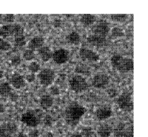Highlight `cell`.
Returning <instances> with one entry per match:
<instances>
[{
    "label": "cell",
    "mask_w": 148,
    "mask_h": 137,
    "mask_svg": "<svg viewBox=\"0 0 148 137\" xmlns=\"http://www.w3.org/2000/svg\"><path fill=\"white\" fill-rule=\"evenodd\" d=\"M9 97H10V98L12 101H16L18 98L17 94L14 92H11V93L9 94Z\"/></svg>",
    "instance_id": "37"
},
{
    "label": "cell",
    "mask_w": 148,
    "mask_h": 137,
    "mask_svg": "<svg viewBox=\"0 0 148 137\" xmlns=\"http://www.w3.org/2000/svg\"><path fill=\"white\" fill-rule=\"evenodd\" d=\"M53 98L50 95L44 94L40 98V106L43 109H47L50 108L53 105Z\"/></svg>",
    "instance_id": "17"
},
{
    "label": "cell",
    "mask_w": 148,
    "mask_h": 137,
    "mask_svg": "<svg viewBox=\"0 0 148 137\" xmlns=\"http://www.w3.org/2000/svg\"><path fill=\"white\" fill-rule=\"evenodd\" d=\"M15 20V17L14 14H5L3 17V21L5 22H8L9 24H12L14 22Z\"/></svg>",
    "instance_id": "29"
},
{
    "label": "cell",
    "mask_w": 148,
    "mask_h": 137,
    "mask_svg": "<svg viewBox=\"0 0 148 137\" xmlns=\"http://www.w3.org/2000/svg\"><path fill=\"white\" fill-rule=\"evenodd\" d=\"M12 92V87L8 82H4L0 83V96L8 97Z\"/></svg>",
    "instance_id": "21"
},
{
    "label": "cell",
    "mask_w": 148,
    "mask_h": 137,
    "mask_svg": "<svg viewBox=\"0 0 148 137\" xmlns=\"http://www.w3.org/2000/svg\"><path fill=\"white\" fill-rule=\"evenodd\" d=\"M88 137H91V136H88Z\"/></svg>",
    "instance_id": "44"
},
{
    "label": "cell",
    "mask_w": 148,
    "mask_h": 137,
    "mask_svg": "<svg viewBox=\"0 0 148 137\" xmlns=\"http://www.w3.org/2000/svg\"><path fill=\"white\" fill-rule=\"evenodd\" d=\"M17 130V126L14 123H3L0 124V137H12Z\"/></svg>",
    "instance_id": "10"
},
{
    "label": "cell",
    "mask_w": 148,
    "mask_h": 137,
    "mask_svg": "<svg viewBox=\"0 0 148 137\" xmlns=\"http://www.w3.org/2000/svg\"><path fill=\"white\" fill-rule=\"evenodd\" d=\"M61 22L60 20L56 19L54 21V26L56 27H58L61 25Z\"/></svg>",
    "instance_id": "38"
},
{
    "label": "cell",
    "mask_w": 148,
    "mask_h": 137,
    "mask_svg": "<svg viewBox=\"0 0 148 137\" xmlns=\"http://www.w3.org/2000/svg\"><path fill=\"white\" fill-rule=\"evenodd\" d=\"M79 54L83 61L97 62L100 59L99 55L96 52L87 48H80Z\"/></svg>",
    "instance_id": "11"
},
{
    "label": "cell",
    "mask_w": 148,
    "mask_h": 137,
    "mask_svg": "<svg viewBox=\"0 0 148 137\" xmlns=\"http://www.w3.org/2000/svg\"><path fill=\"white\" fill-rule=\"evenodd\" d=\"M23 33L24 28L18 24H8L0 27V36L3 39L12 36L14 37Z\"/></svg>",
    "instance_id": "5"
},
{
    "label": "cell",
    "mask_w": 148,
    "mask_h": 137,
    "mask_svg": "<svg viewBox=\"0 0 148 137\" xmlns=\"http://www.w3.org/2000/svg\"><path fill=\"white\" fill-rule=\"evenodd\" d=\"M10 82L12 86L15 89H18L25 85V81L24 77L18 73H14L10 77Z\"/></svg>",
    "instance_id": "13"
},
{
    "label": "cell",
    "mask_w": 148,
    "mask_h": 137,
    "mask_svg": "<svg viewBox=\"0 0 148 137\" xmlns=\"http://www.w3.org/2000/svg\"><path fill=\"white\" fill-rule=\"evenodd\" d=\"M70 137H82V135L79 133H74L72 134Z\"/></svg>",
    "instance_id": "39"
},
{
    "label": "cell",
    "mask_w": 148,
    "mask_h": 137,
    "mask_svg": "<svg viewBox=\"0 0 148 137\" xmlns=\"http://www.w3.org/2000/svg\"><path fill=\"white\" fill-rule=\"evenodd\" d=\"M96 117L99 120H105L110 117L112 115L111 108L107 106H103L98 108L95 113Z\"/></svg>",
    "instance_id": "14"
},
{
    "label": "cell",
    "mask_w": 148,
    "mask_h": 137,
    "mask_svg": "<svg viewBox=\"0 0 148 137\" xmlns=\"http://www.w3.org/2000/svg\"><path fill=\"white\" fill-rule=\"evenodd\" d=\"M49 91L51 94L53 96H57L60 94V90L57 86H51L49 88Z\"/></svg>",
    "instance_id": "33"
},
{
    "label": "cell",
    "mask_w": 148,
    "mask_h": 137,
    "mask_svg": "<svg viewBox=\"0 0 148 137\" xmlns=\"http://www.w3.org/2000/svg\"><path fill=\"white\" fill-rule=\"evenodd\" d=\"M126 124L123 123H120L114 130V134L117 137H123L124 131L126 128Z\"/></svg>",
    "instance_id": "22"
},
{
    "label": "cell",
    "mask_w": 148,
    "mask_h": 137,
    "mask_svg": "<svg viewBox=\"0 0 148 137\" xmlns=\"http://www.w3.org/2000/svg\"><path fill=\"white\" fill-rule=\"evenodd\" d=\"M86 112V108L79 102H71L65 109V120L68 124L71 126H76Z\"/></svg>",
    "instance_id": "2"
},
{
    "label": "cell",
    "mask_w": 148,
    "mask_h": 137,
    "mask_svg": "<svg viewBox=\"0 0 148 137\" xmlns=\"http://www.w3.org/2000/svg\"><path fill=\"white\" fill-rule=\"evenodd\" d=\"M108 93L109 94V96H110V97H114L117 95V91H116L115 89H109V90L108 91Z\"/></svg>",
    "instance_id": "36"
},
{
    "label": "cell",
    "mask_w": 148,
    "mask_h": 137,
    "mask_svg": "<svg viewBox=\"0 0 148 137\" xmlns=\"http://www.w3.org/2000/svg\"><path fill=\"white\" fill-rule=\"evenodd\" d=\"M5 111V107L3 105L0 104V113H2Z\"/></svg>",
    "instance_id": "41"
},
{
    "label": "cell",
    "mask_w": 148,
    "mask_h": 137,
    "mask_svg": "<svg viewBox=\"0 0 148 137\" xmlns=\"http://www.w3.org/2000/svg\"><path fill=\"white\" fill-rule=\"evenodd\" d=\"M45 43L44 39L39 36H36L32 37L28 43V48L29 50L35 51L38 50L43 46Z\"/></svg>",
    "instance_id": "15"
},
{
    "label": "cell",
    "mask_w": 148,
    "mask_h": 137,
    "mask_svg": "<svg viewBox=\"0 0 148 137\" xmlns=\"http://www.w3.org/2000/svg\"><path fill=\"white\" fill-rule=\"evenodd\" d=\"M35 75L33 73H30V74H27L26 76H25V80L29 82V83H31V82H32L35 81Z\"/></svg>",
    "instance_id": "34"
},
{
    "label": "cell",
    "mask_w": 148,
    "mask_h": 137,
    "mask_svg": "<svg viewBox=\"0 0 148 137\" xmlns=\"http://www.w3.org/2000/svg\"><path fill=\"white\" fill-rule=\"evenodd\" d=\"M35 56V54L34 51L27 49L25 50L23 54V58L27 61H31L33 59H34Z\"/></svg>",
    "instance_id": "25"
},
{
    "label": "cell",
    "mask_w": 148,
    "mask_h": 137,
    "mask_svg": "<svg viewBox=\"0 0 148 137\" xmlns=\"http://www.w3.org/2000/svg\"><path fill=\"white\" fill-rule=\"evenodd\" d=\"M3 71L0 68V79L3 77Z\"/></svg>",
    "instance_id": "43"
},
{
    "label": "cell",
    "mask_w": 148,
    "mask_h": 137,
    "mask_svg": "<svg viewBox=\"0 0 148 137\" xmlns=\"http://www.w3.org/2000/svg\"><path fill=\"white\" fill-rule=\"evenodd\" d=\"M69 85L71 89L76 93L84 92L88 88L87 81L83 76L79 74L75 75L70 78Z\"/></svg>",
    "instance_id": "6"
},
{
    "label": "cell",
    "mask_w": 148,
    "mask_h": 137,
    "mask_svg": "<svg viewBox=\"0 0 148 137\" xmlns=\"http://www.w3.org/2000/svg\"><path fill=\"white\" fill-rule=\"evenodd\" d=\"M53 123V117L49 115H46L43 118V123L45 125L50 126Z\"/></svg>",
    "instance_id": "32"
},
{
    "label": "cell",
    "mask_w": 148,
    "mask_h": 137,
    "mask_svg": "<svg viewBox=\"0 0 148 137\" xmlns=\"http://www.w3.org/2000/svg\"><path fill=\"white\" fill-rule=\"evenodd\" d=\"M28 68L29 70V71L31 72V73H38V71H40V64L37 63L36 62H35V61H33V62H31L28 66Z\"/></svg>",
    "instance_id": "26"
},
{
    "label": "cell",
    "mask_w": 148,
    "mask_h": 137,
    "mask_svg": "<svg viewBox=\"0 0 148 137\" xmlns=\"http://www.w3.org/2000/svg\"><path fill=\"white\" fill-rule=\"evenodd\" d=\"M111 34L113 36L115 37H121L124 35V33L122 29L115 26L113 27L112 30H111Z\"/></svg>",
    "instance_id": "28"
},
{
    "label": "cell",
    "mask_w": 148,
    "mask_h": 137,
    "mask_svg": "<svg viewBox=\"0 0 148 137\" xmlns=\"http://www.w3.org/2000/svg\"><path fill=\"white\" fill-rule=\"evenodd\" d=\"M66 40L69 44L77 45L81 41V37L77 32L73 31L67 35L66 36Z\"/></svg>",
    "instance_id": "19"
},
{
    "label": "cell",
    "mask_w": 148,
    "mask_h": 137,
    "mask_svg": "<svg viewBox=\"0 0 148 137\" xmlns=\"http://www.w3.org/2000/svg\"><path fill=\"white\" fill-rule=\"evenodd\" d=\"M11 48V44L4 39L0 37V51H6Z\"/></svg>",
    "instance_id": "27"
},
{
    "label": "cell",
    "mask_w": 148,
    "mask_h": 137,
    "mask_svg": "<svg viewBox=\"0 0 148 137\" xmlns=\"http://www.w3.org/2000/svg\"><path fill=\"white\" fill-rule=\"evenodd\" d=\"M21 58L19 55H14L10 59V63L12 64V65L14 66H18L20 63H21Z\"/></svg>",
    "instance_id": "30"
},
{
    "label": "cell",
    "mask_w": 148,
    "mask_h": 137,
    "mask_svg": "<svg viewBox=\"0 0 148 137\" xmlns=\"http://www.w3.org/2000/svg\"><path fill=\"white\" fill-rule=\"evenodd\" d=\"M14 45L16 47H21L24 46L26 44L25 37L24 35V34L18 35L14 36Z\"/></svg>",
    "instance_id": "24"
},
{
    "label": "cell",
    "mask_w": 148,
    "mask_h": 137,
    "mask_svg": "<svg viewBox=\"0 0 148 137\" xmlns=\"http://www.w3.org/2000/svg\"><path fill=\"white\" fill-rule=\"evenodd\" d=\"M110 30L109 23L105 20H100L91 28V33L87 37V41L96 47H102L107 44V36Z\"/></svg>",
    "instance_id": "1"
},
{
    "label": "cell",
    "mask_w": 148,
    "mask_h": 137,
    "mask_svg": "<svg viewBox=\"0 0 148 137\" xmlns=\"http://www.w3.org/2000/svg\"><path fill=\"white\" fill-rule=\"evenodd\" d=\"M112 132V127L108 124H101L97 130V133L100 137H109Z\"/></svg>",
    "instance_id": "18"
},
{
    "label": "cell",
    "mask_w": 148,
    "mask_h": 137,
    "mask_svg": "<svg viewBox=\"0 0 148 137\" xmlns=\"http://www.w3.org/2000/svg\"><path fill=\"white\" fill-rule=\"evenodd\" d=\"M40 59L43 62L49 61L52 57L53 52L47 46H43L38 50Z\"/></svg>",
    "instance_id": "16"
},
{
    "label": "cell",
    "mask_w": 148,
    "mask_h": 137,
    "mask_svg": "<svg viewBox=\"0 0 148 137\" xmlns=\"http://www.w3.org/2000/svg\"><path fill=\"white\" fill-rule=\"evenodd\" d=\"M117 104L120 109L126 112H131L133 109V101L130 93L124 92L117 98Z\"/></svg>",
    "instance_id": "8"
},
{
    "label": "cell",
    "mask_w": 148,
    "mask_h": 137,
    "mask_svg": "<svg viewBox=\"0 0 148 137\" xmlns=\"http://www.w3.org/2000/svg\"><path fill=\"white\" fill-rule=\"evenodd\" d=\"M16 137H25V135L23 133L20 132L16 136Z\"/></svg>",
    "instance_id": "42"
},
{
    "label": "cell",
    "mask_w": 148,
    "mask_h": 137,
    "mask_svg": "<svg viewBox=\"0 0 148 137\" xmlns=\"http://www.w3.org/2000/svg\"><path fill=\"white\" fill-rule=\"evenodd\" d=\"M45 137H54V135L51 132H48L46 134Z\"/></svg>",
    "instance_id": "40"
},
{
    "label": "cell",
    "mask_w": 148,
    "mask_h": 137,
    "mask_svg": "<svg viewBox=\"0 0 148 137\" xmlns=\"http://www.w3.org/2000/svg\"><path fill=\"white\" fill-rule=\"evenodd\" d=\"M112 66L121 73H128L133 70L134 62L131 58L121 55H113L110 58Z\"/></svg>",
    "instance_id": "3"
},
{
    "label": "cell",
    "mask_w": 148,
    "mask_h": 137,
    "mask_svg": "<svg viewBox=\"0 0 148 137\" xmlns=\"http://www.w3.org/2000/svg\"><path fill=\"white\" fill-rule=\"evenodd\" d=\"M110 19L113 21L122 22L127 20L128 15L126 14H113L110 15Z\"/></svg>",
    "instance_id": "23"
},
{
    "label": "cell",
    "mask_w": 148,
    "mask_h": 137,
    "mask_svg": "<svg viewBox=\"0 0 148 137\" xmlns=\"http://www.w3.org/2000/svg\"><path fill=\"white\" fill-rule=\"evenodd\" d=\"M38 78L41 85L48 86L53 82L55 79V73L51 68H44L39 71Z\"/></svg>",
    "instance_id": "7"
},
{
    "label": "cell",
    "mask_w": 148,
    "mask_h": 137,
    "mask_svg": "<svg viewBox=\"0 0 148 137\" xmlns=\"http://www.w3.org/2000/svg\"><path fill=\"white\" fill-rule=\"evenodd\" d=\"M69 58V52L65 48H59L53 52L52 57L53 62L57 64L66 63Z\"/></svg>",
    "instance_id": "9"
},
{
    "label": "cell",
    "mask_w": 148,
    "mask_h": 137,
    "mask_svg": "<svg viewBox=\"0 0 148 137\" xmlns=\"http://www.w3.org/2000/svg\"><path fill=\"white\" fill-rule=\"evenodd\" d=\"M41 112L39 110H28L21 116L23 123L29 127H36L40 122Z\"/></svg>",
    "instance_id": "4"
},
{
    "label": "cell",
    "mask_w": 148,
    "mask_h": 137,
    "mask_svg": "<svg viewBox=\"0 0 148 137\" xmlns=\"http://www.w3.org/2000/svg\"><path fill=\"white\" fill-rule=\"evenodd\" d=\"M123 137H133V127L132 126L127 127L124 131Z\"/></svg>",
    "instance_id": "31"
},
{
    "label": "cell",
    "mask_w": 148,
    "mask_h": 137,
    "mask_svg": "<svg viewBox=\"0 0 148 137\" xmlns=\"http://www.w3.org/2000/svg\"><path fill=\"white\" fill-rule=\"evenodd\" d=\"M109 82V78L108 75L103 73L95 74L92 79V85L98 89L105 87Z\"/></svg>",
    "instance_id": "12"
},
{
    "label": "cell",
    "mask_w": 148,
    "mask_h": 137,
    "mask_svg": "<svg viewBox=\"0 0 148 137\" xmlns=\"http://www.w3.org/2000/svg\"><path fill=\"white\" fill-rule=\"evenodd\" d=\"M96 17L91 14H84L81 16L80 20L82 24L85 26L92 25L96 21Z\"/></svg>",
    "instance_id": "20"
},
{
    "label": "cell",
    "mask_w": 148,
    "mask_h": 137,
    "mask_svg": "<svg viewBox=\"0 0 148 137\" xmlns=\"http://www.w3.org/2000/svg\"><path fill=\"white\" fill-rule=\"evenodd\" d=\"M39 135V132L38 130H36V129L32 130L29 132V137H38Z\"/></svg>",
    "instance_id": "35"
}]
</instances>
